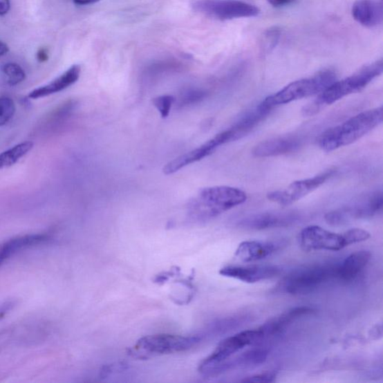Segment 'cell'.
<instances>
[{
	"label": "cell",
	"mask_w": 383,
	"mask_h": 383,
	"mask_svg": "<svg viewBox=\"0 0 383 383\" xmlns=\"http://www.w3.org/2000/svg\"><path fill=\"white\" fill-rule=\"evenodd\" d=\"M382 120V106L362 112L323 133L317 140L318 146L326 152L344 147L375 129Z\"/></svg>",
	"instance_id": "obj_1"
},
{
	"label": "cell",
	"mask_w": 383,
	"mask_h": 383,
	"mask_svg": "<svg viewBox=\"0 0 383 383\" xmlns=\"http://www.w3.org/2000/svg\"><path fill=\"white\" fill-rule=\"evenodd\" d=\"M382 71L383 62L382 60H379L364 66L348 77L340 81L336 80L322 93L318 95L313 102L303 108V115L313 116L321 112L325 106L331 105L346 96L361 92L373 80L380 76Z\"/></svg>",
	"instance_id": "obj_2"
},
{
	"label": "cell",
	"mask_w": 383,
	"mask_h": 383,
	"mask_svg": "<svg viewBox=\"0 0 383 383\" xmlns=\"http://www.w3.org/2000/svg\"><path fill=\"white\" fill-rule=\"evenodd\" d=\"M243 190L227 186L200 189L198 197L189 203V214L195 221L206 222L245 203Z\"/></svg>",
	"instance_id": "obj_3"
},
{
	"label": "cell",
	"mask_w": 383,
	"mask_h": 383,
	"mask_svg": "<svg viewBox=\"0 0 383 383\" xmlns=\"http://www.w3.org/2000/svg\"><path fill=\"white\" fill-rule=\"evenodd\" d=\"M337 80L335 73L330 69L318 72L312 77L293 82L278 93L268 96L259 104L270 111L295 100L320 95Z\"/></svg>",
	"instance_id": "obj_4"
},
{
	"label": "cell",
	"mask_w": 383,
	"mask_h": 383,
	"mask_svg": "<svg viewBox=\"0 0 383 383\" xmlns=\"http://www.w3.org/2000/svg\"><path fill=\"white\" fill-rule=\"evenodd\" d=\"M199 336L158 334L142 337L129 350L132 357L146 359L158 355L185 352L193 348L200 340Z\"/></svg>",
	"instance_id": "obj_5"
},
{
	"label": "cell",
	"mask_w": 383,
	"mask_h": 383,
	"mask_svg": "<svg viewBox=\"0 0 383 383\" xmlns=\"http://www.w3.org/2000/svg\"><path fill=\"white\" fill-rule=\"evenodd\" d=\"M336 266L325 264L292 272L281 281L279 288L289 295H303L312 293L324 282L335 277Z\"/></svg>",
	"instance_id": "obj_6"
},
{
	"label": "cell",
	"mask_w": 383,
	"mask_h": 383,
	"mask_svg": "<svg viewBox=\"0 0 383 383\" xmlns=\"http://www.w3.org/2000/svg\"><path fill=\"white\" fill-rule=\"evenodd\" d=\"M263 339L260 329L246 330L226 337L218 344L215 351L200 363L198 371L205 376H211L218 364L230 359L239 353L245 346L257 343Z\"/></svg>",
	"instance_id": "obj_7"
},
{
	"label": "cell",
	"mask_w": 383,
	"mask_h": 383,
	"mask_svg": "<svg viewBox=\"0 0 383 383\" xmlns=\"http://www.w3.org/2000/svg\"><path fill=\"white\" fill-rule=\"evenodd\" d=\"M191 6L197 12L221 21L253 17L260 14L257 6L239 0H195Z\"/></svg>",
	"instance_id": "obj_8"
},
{
	"label": "cell",
	"mask_w": 383,
	"mask_h": 383,
	"mask_svg": "<svg viewBox=\"0 0 383 383\" xmlns=\"http://www.w3.org/2000/svg\"><path fill=\"white\" fill-rule=\"evenodd\" d=\"M335 173V169H331L312 178L295 181L284 190L270 192L268 194V198L281 206L290 205L320 187L331 178Z\"/></svg>",
	"instance_id": "obj_9"
},
{
	"label": "cell",
	"mask_w": 383,
	"mask_h": 383,
	"mask_svg": "<svg viewBox=\"0 0 383 383\" xmlns=\"http://www.w3.org/2000/svg\"><path fill=\"white\" fill-rule=\"evenodd\" d=\"M299 245L304 252H337L346 247L343 234L327 231L317 225H310L299 234Z\"/></svg>",
	"instance_id": "obj_10"
},
{
	"label": "cell",
	"mask_w": 383,
	"mask_h": 383,
	"mask_svg": "<svg viewBox=\"0 0 383 383\" xmlns=\"http://www.w3.org/2000/svg\"><path fill=\"white\" fill-rule=\"evenodd\" d=\"M299 218L295 212L262 213L243 218L239 226L245 230H265L293 225Z\"/></svg>",
	"instance_id": "obj_11"
},
{
	"label": "cell",
	"mask_w": 383,
	"mask_h": 383,
	"mask_svg": "<svg viewBox=\"0 0 383 383\" xmlns=\"http://www.w3.org/2000/svg\"><path fill=\"white\" fill-rule=\"evenodd\" d=\"M225 144V136L220 133L212 140H208L200 147L192 150L185 154L180 155L177 158L169 162L163 167L162 171L167 176L174 174L181 169H183L192 163L202 160L212 154L220 146Z\"/></svg>",
	"instance_id": "obj_12"
},
{
	"label": "cell",
	"mask_w": 383,
	"mask_h": 383,
	"mask_svg": "<svg viewBox=\"0 0 383 383\" xmlns=\"http://www.w3.org/2000/svg\"><path fill=\"white\" fill-rule=\"evenodd\" d=\"M281 270L279 267L275 265L227 266L221 270L220 274L253 284L274 278L280 274Z\"/></svg>",
	"instance_id": "obj_13"
},
{
	"label": "cell",
	"mask_w": 383,
	"mask_h": 383,
	"mask_svg": "<svg viewBox=\"0 0 383 383\" xmlns=\"http://www.w3.org/2000/svg\"><path fill=\"white\" fill-rule=\"evenodd\" d=\"M383 194L382 190H375L364 195L350 207L342 208V211L349 222L353 218H368L375 216L382 212Z\"/></svg>",
	"instance_id": "obj_14"
},
{
	"label": "cell",
	"mask_w": 383,
	"mask_h": 383,
	"mask_svg": "<svg viewBox=\"0 0 383 383\" xmlns=\"http://www.w3.org/2000/svg\"><path fill=\"white\" fill-rule=\"evenodd\" d=\"M300 144L301 141L296 136H283L258 144L253 149L252 154L259 158L280 156L297 151Z\"/></svg>",
	"instance_id": "obj_15"
},
{
	"label": "cell",
	"mask_w": 383,
	"mask_h": 383,
	"mask_svg": "<svg viewBox=\"0 0 383 383\" xmlns=\"http://www.w3.org/2000/svg\"><path fill=\"white\" fill-rule=\"evenodd\" d=\"M352 15L355 21L368 28L381 24L383 18L382 0H358L353 6Z\"/></svg>",
	"instance_id": "obj_16"
},
{
	"label": "cell",
	"mask_w": 383,
	"mask_h": 383,
	"mask_svg": "<svg viewBox=\"0 0 383 383\" xmlns=\"http://www.w3.org/2000/svg\"><path fill=\"white\" fill-rule=\"evenodd\" d=\"M315 312L312 308L308 306H300L291 308L288 311L279 316L271 319L265 324L259 328L263 333V339L265 337L278 335L284 331L292 323L298 320V319L312 315Z\"/></svg>",
	"instance_id": "obj_17"
},
{
	"label": "cell",
	"mask_w": 383,
	"mask_h": 383,
	"mask_svg": "<svg viewBox=\"0 0 383 383\" xmlns=\"http://www.w3.org/2000/svg\"><path fill=\"white\" fill-rule=\"evenodd\" d=\"M281 243L274 242L244 241L236 249L235 255L246 263L266 259L279 249Z\"/></svg>",
	"instance_id": "obj_18"
},
{
	"label": "cell",
	"mask_w": 383,
	"mask_h": 383,
	"mask_svg": "<svg viewBox=\"0 0 383 383\" xmlns=\"http://www.w3.org/2000/svg\"><path fill=\"white\" fill-rule=\"evenodd\" d=\"M371 257V253L366 250L351 254L339 265L336 266L335 278L343 281L354 280L366 268Z\"/></svg>",
	"instance_id": "obj_19"
},
{
	"label": "cell",
	"mask_w": 383,
	"mask_h": 383,
	"mask_svg": "<svg viewBox=\"0 0 383 383\" xmlns=\"http://www.w3.org/2000/svg\"><path fill=\"white\" fill-rule=\"evenodd\" d=\"M50 241L47 234H28L12 239L0 246V266L14 254Z\"/></svg>",
	"instance_id": "obj_20"
},
{
	"label": "cell",
	"mask_w": 383,
	"mask_h": 383,
	"mask_svg": "<svg viewBox=\"0 0 383 383\" xmlns=\"http://www.w3.org/2000/svg\"><path fill=\"white\" fill-rule=\"evenodd\" d=\"M80 73L81 68L79 65L72 66L51 83L33 90L30 93L29 97L39 99L62 92L76 83L80 78Z\"/></svg>",
	"instance_id": "obj_21"
},
{
	"label": "cell",
	"mask_w": 383,
	"mask_h": 383,
	"mask_svg": "<svg viewBox=\"0 0 383 383\" xmlns=\"http://www.w3.org/2000/svg\"><path fill=\"white\" fill-rule=\"evenodd\" d=\"M271 111L259 105L252 111L245 113L230 129L234 135V140H238L250 133Z\"/></svg>",
	"instance_id": "obj_22"
},
{
	"label": "cell",
	"mask_w": 383,
	"mask_h": 383,
	"mask_svg": "<svg viewBox=\"0 0 383 383\" xmlns=\"http://www.w3.org/2000/svg\"><path fill=\"white\" fill-rule=\"evenodd\" d=\"M34 147L32 142H24L0 153V169L12 167Z\"/></svg>",
	"instance_id": "obj_23"
},
{
	"label": "cell",
	"mask_w": 383,
	"mask_h": 383,
	"mask_svg": "<svg viewBox=\"0 0 383 383\" xmlns=\"http://www.w3.org/2000/svg\"><path fill=\"white\" fill-rule=\"evenodd\" d=\"M268 351L265 349H254L232 357L234 368L256 366L265 362Z\"/></svg>",
	"instance_id": "obj_24"
},
{
	"label": "cell",
	"mask_w": 383,
	"mask_h": 383,
	"mask_svg": "<svg viewBox=\"0 0 383 383\" xmlns=\"http://www.w3.org/2000/svg\"><path fill=\"white\" fill-rule=\"evenodd\" d=\"M2 71L6 78L7 83L10 86L19 84L26 79L25 71L16 63L6 64L2 67Z\"/></svg>",
	"instance_id": "obj_25"
},
{
	"label": "cell",
	"mask_w": 383,
	"mask_h": 383,
	"mask_svg": "<svg viewBox=\"0 0 383 383\" xmlns=\"http://www.w3.org/2000/svg\"><path fill=\"white\" fill-rule=\"evenodd\" d=\"M206 96L204 91L197 88H189L185 92L181 93L178 100H176V103L180 106H188L189 105L196 104L203 100Z\"/></svg>",
	"instance_id": "obj_26"
},
{
	"label": "cell",
	"mask_w": 383,
	"mask_h": 383,
	"mask_svg": "<svg viewBox=\"0 0 383 383\" xmlns=\"http://www.w3.org/2000/svg\"><path fill=\"white\" fill-rule=\"evenodd\" d=\"M14 100L6 96L0 97V127L6 125L15 115Z\"/></svg>",
	"instance_id": "obj_27"
},
{
	"label": "cell",
	"mask_w": 383,
	"mask_h": 383,
	"mask_svg": "<svg viewBox=\"0 0 383 383\" xmlns=\"http://www.w3.org/2000/svg\"><path fill=\"white\" fill-rule=\"evenodd\" d=\"M176 97L172 95H162L153 98L152 104L157 108L162 118L169 116L171 107L175 104Z\"/></svg>",
	"instance_id": "obj_28"
},
{
	"label": "cell",
	"mask_w": 383,
	"mask_h": 383,
	"mask_svg": "<svg viewBox=\"0 0 383 383\" xmlns=\"http://www.w3.org/2000/svg\"><path fill=\"white\" fill-rule=\"evenodd\" d=\"M342 234L346 246L366 241L371 238L368 232L361 229L350 230Z\"/></svg>",
	"instance_id": "obj_29"
},
{
	"label": "cell",
	"mask_w": 383,
	"mask_h": 383,
	"mask_svg": "<svg viewBox=\"0 0 383 383\" xmlns=\"http://www.w3.org/2000/svg\"><path fill=\"white\" fill-rule=\"evenodd\" d=\"M280 35V30L277 27L268 30L264 33L261 49L263 51H270L274 48L279 42Z\"/></svg>",
	"instance_id": "obj_30"
},
{
	"label": "cell",
	"mask_w": 383,
	"mask_h": 383,
	"mask_svg": "<svg viewBox=\"0 0 383 383\" xmlns=\"http://www.w3.org/2000/svg\"><path fill=\"white\" fill-rule=\"evenodd\" d=\"M277 373L275 371H268L259 373V375H253L245 378L243 382H273L276 381Z\"/></svg>",
	"instance_id": "obj_31"
},
{
	"label": "cell",
	"mask_w": 383,
	"mask_h": 383,
	"mask_svg": "<svg viewBox=\"0 0 383 383\" xmlns=\"http://www.w3.org/2000/svg\"><path fill=\"white\" fill-rule=\"evenodd\" d=\"M14 306H15V303L12 302V301H9V302H6L3 305L0 306V321L3 320L5 316H6L9 312H10Z\"/></svg>",
	"instance_id": "obj_32"
},
{
	"label": "cell",
	"mask_w": 383,
	"mask_h": 383,
	"mask_svg": "<svg viewBox=\"0 0 383 383\" xmlns=\"http://www.w3.org/2000/svg\"><path fill=\"white\" fill-rule=\"evenodd\" d=\"M10 0H0V16L6 15L10 10Z\"/></svg>",
	"instance_id": "obj_33"
},
{
	"label": "cell",
	"mask_w": 383,
	"mask_h": 383,
	"mask_svg": "<svg viewBox=\"0 0 383 383\" xmlns=\"http://www.w3.org/2000/svg\"><path fill=\"white\" fill-rule=\"evenodd\" d=\"M36 58L39 62H47L49 59L48 50L44 48L39 49L37 54H36Z\"/></svg>",
	"instance_id": "obj_34"
},
{
	"label": "cell",
	"mask_w": 383,
	"mask_h": 383,
	"mask_svg": "<svg viewBox=\"0 0 383 383\" xmlns=\"http://www.w3.org/2000/svg\"><path fill=\"white\" fill-rule=\"evenodd\" d=\"M267 1L272 6L279 7L288 5L295 1V0H267Z\"/></svg>",
	"instance_id": "obj_35"
},
{
	"label": "cell",
	"mask_w": 383,
	"mask_h": 383,
	"mask_svg": "<svg viewBox=\"0 0 383 383\" xmlns=\"http://www.w3.org/2000/svg\"><path fill=\"white\" fill-rule=\"evenodd\" d=\"M99 1L100 0H74V3L78 6L94 4Z\"/></svg>",
	"instance_id": "obj_36"
},
{
	"label": "cell",
	"mask_w": 383,
	"mask_h": 383,
	"mask_svg": "<svg viewBox=\"0 0 383 383\" xmlns=\"http://www.w3.org/2000/svg\"><path fill=\"white\" fill-rule=\"evenodd\" d=\"M9 51L8 45L2 41H0V57L4 56Z\"/></svg>",
	"instance_id": "obj_37"
}]
</instances>
